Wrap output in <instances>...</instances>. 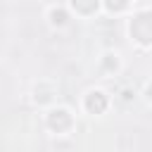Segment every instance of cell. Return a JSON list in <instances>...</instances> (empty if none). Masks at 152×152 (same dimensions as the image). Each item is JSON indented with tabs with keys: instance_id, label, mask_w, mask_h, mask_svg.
<instances>
[{
	"instance_id": "obj_1",
	"label": "cell",
	"mask_w": 152,
	"mask_h": 152,
	"mask_svg": "<svg viewBox=\"0 0 152 152\" xmlns=\"http://www.w3.org/2000/svg\"><path fill=\"white\" fill-rule=\"evenodd\" d=\"M131 33H133V38L140 40L142 45H147V43L152 40V24H150V14H147V12H142V14H138V17L133 19Z\"/></svg>"
},
{
	"instance_id": "obj_2",
	"label": "cell",
	"mask_w": 152,
	"mask_h": 152,
	"mask_svg": "<svg viewBox=\"0 0 152 152\" xmlns=\"http://www.w3.org/2000/svg\"><path fill=\"white\" fill-rule=\"evenodd\" d=\"M48 124H50V128H52V131L62 133V131H66V128L71 126V114H69L66 109H55V112H50Z\"/></svg>"
},
{
	"instance_id": "obj_3",
	"label": "cell",
	"mask_w": 152,
	"mask_h": 152,
	"mask_svg": "<svg viewBox=\"0 0 152 152\" xmlns=\"http://www.w3.org/2000/svg\"><path fill=\"white\" fill-rule=\"evenodd\" d=\"M86 109H88L90 114H102V112L107 109V97H104L102 93H90V95L86 97Z\"/></svg>"
},
{
	"instance_id": "obj_4",
	"label": "cell",
	"mask_w": 152,
	"mask_h": 152,
	"mask_svg": "<svg viewBox=\"0 0 152 152\" xmlns=\"http://www.w3.org/2000/svg\"><path fill=\"white\" fill-rule=\"evenodd\" d=\"M71 5H74V10L81 12V14H93V12L97 10L100 0H71Z\"/></svg>"
},
{
	"instance_id": "obj_5",
	"label": "cell",
	"mask_w": 152,
	"mask_h": 152,
	"mask_svg": "<svg viewBox=\"0 0 152 152\" xmlns=\"http://www.w3.org/2000/svg\"><path fill=\"white\" fill-rule=\"evenodd\" d=\"M104 5H107L109 12H121V10L128 5V0H104Z\"/></svg>"
},
{
	"instance_id": "obj_6",
	"label": "cell",
	"mask_w": 152,
	"mask_h": 152,
	"mask_svg": "<svg viewBox=\"0 0 152 152\" xmlns=\"http://www.w3.org/2000/svg\"><path fill=\"white\" fill-rule=\"evenodd\" d=\"M50 17H52V24H64L66 21V12L64 10H52Z\"/></svg>"
}]
</instances>
